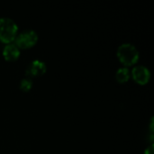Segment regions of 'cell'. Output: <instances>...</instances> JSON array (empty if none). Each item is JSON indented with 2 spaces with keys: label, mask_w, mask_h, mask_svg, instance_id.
<instances>
[{
  "label": "cell",
  "mask_w": 154,
  "mask_h": 154,
  "mask_svg": "<svg viewBox=\"0 0 154 154\" xmlns=\"http://www.w3.org/2000/svg\"><path fill=\"white\" fill-rule=\"evenodd\" d=\"M32 85H33V83H32V79L24 78V79H21L20 84H19V87H20V89L23 90V92H28L32 88Z\"/></svg>",
  "instance_id": "cell-8"
},
{
  "label": "cell",
  "mask_w": 154,
  "mask_h": 154,
  "mask_svg": "<svg viewBox=\"0 0 154 154\" xmlns=\"http://www.w3.org/2000/svg\"><path fill=\"white\" fill-rule=\"evenodd\" d=\"M116 55L120 62L123 63L125 67L136 64L140 58V53L137 48L129 42L119 45L116 51Z\"/></svg>",
  "instance_id": "cell-1"
},
{
  "label": "cell",
  "mask_w": 154,
  "mask_h": 154,
  "mask_svg": "<svg viewBox=\"0 0 154 154\" xmlns=\"http://www.w3.org/2000/svg\"><path fill=\"white\" fill-rule=\"evenodd\" d=\"M131 76V72L126 67L119 68L116 72V79L119 83H125L129 80Z\"/></svg>",
  "instance_id": "cell-7"
},
{
  "label": "cell",
  "mask_w": 154,
  "mask_h": 154,
  "mask_svg": "<svg viewBox=\"0 0 154 154\" xmlns=\"http://www.w3.org/2000/svg\"><path fill=\"white\" fill-rule=\"evenodd\" d=\"M143 154H154V144L153 143H151L145 150H144V153Z\"/></svg>",
  "instance_id": "cell-9"
},
{
  "label": "cell",
  "mask_w": 154,
  "mask_h": 154,
  "mask_svg": "<svg viewBox=\"0 0 154 154\" xmlns=\"http://www.w3.org/2000/svg\"><path fill=\"white\" fill-rule=\"evenodd\" d=\"M46 70H47L46 63L41 60L36 59L28 64L25 70V75L27 76V78L32 79L43 75L46 72Z\"/></svg>",
  "instance_id": "cell-4"
},
{
  "label": "cell",
  "mask_w": 154,
  "mask_h": 154,
  "mask_svg": "<svg viewBox=\"0 0 154 154\" xmlns=\"http://www.w3.org/2000/svg\"><path fill=\"white\" fill-rule=\"evenodd\" d=\"M3 56L4 58L8 60V61H14L16 60L20 54V49L15 45L14 42H10V43H6L4 48H3Z\"/></svg>",
  "instance_id": "cell-6"
},
{
  "label": "cell",
  "mask_w": 154,
  "mask_h": 154,
  "mask_svg": "<svg viewBox=\"0 0 154 154\" xmlns=\"http://www.w3.org/2000/svg\"><path fill=\"white\" fill-rule=\"evenodd\" d=\"M131 75L133 77V79L140 85H145L149 82L151 79L150 69L144 65L134 66L132 69Z\"/></svg>",
  "instance_id": "cell-5"
},
{
  "label": "cell",
  "mask_w": 154,
  "mask_h": 154,
  "mask_svg": "<svg viewBox=\"0 0 154 154\" xmlns=\"http://www.w3.org/2000/svg\"><path fill=\"white\" fill-rule=\"evenodd\" d=\"M18 26L9 17H0V42L4 43L13 42L17 35Z\"/></svg>",
  "instance_id": "cell-2"
},
{
  "label": "cell",
  "mask_w": 154,
  "mask_h": 154,
  "mask_svg": "<svg viewBox=\"0 0 154 154\" xmlns=\"http://www.w3.org/2000/svg\"><path fill=\"white\" fill-rule=\"evenodd\" d=\"M39 36L33 29H25L17 33L14 43L19 49H29L36 44Z\"/></svg>",
  "instance_id": "cell-3"
}]
</instances>
